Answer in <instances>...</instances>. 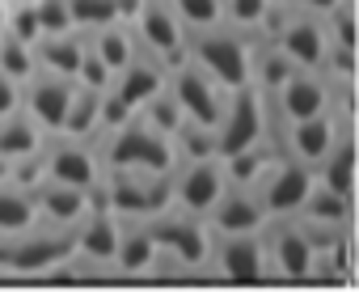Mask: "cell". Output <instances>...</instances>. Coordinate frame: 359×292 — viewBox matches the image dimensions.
Masks as SVG:
<instances>
[{
    "label": "cell",
    "mask_w": 359,
    "mask_h": 292,
    "mask_svg": "<svg viewBox=\"0 0 359 292\" xmlns=\"http://www.w3.org/2000/svg\"><path fill=\"white\" fill-rule=\"evenodd\" d=\"M43 178H55L64 187H81L93 195V187L102 182V157H97V140H76V135H47L43 149Z\"/></svg>",
    "instance_id": "obj_8"
},
{
    "label": "cell",
    "mask_w": 359,
    "mask_h": 292,
    "mask_svg": "<svg viewBox=\"0 0 359 292\" xmlns=\"http://www.w3.org/2000/svg\"><path fill=\"white\" fill-rule=\"evenodd\" d=\"M208 279H266L262 237L258 233H212Z\"/></svg>",
    "instance_id": "obj_13"
},
{
    "label": "cell",
    "mask_w": 359,
    "mask_h": 292,
    "mask_svg": "<svg viewBox=\"0 0 359 292\" xmlns=\"http://www.w3.org/2000/svg\"><path fill=\"white\" fill-rule=\"evenodd\" d=\"M72 89H76V81L51 77V72H39V68H34V72L22 81V110H26L47 135H55L60 123H64V114H68Z\"/></svg>",
    "instance_id": "obj_15"
},
{
    "label": "cell",
    "mask_w": 359,
    "mask_h": 292,
    "mask_svg": "<svg viewBox=\"0 0 359 292\" xmlns=\"http://www.w3.org/2000/svg\"><path fill=\"white\" fill-rule=\"evenodd\" d=\"M18 106H22V85H18V81H9V77H0V119L13 114Z\"/></svg>",
    "instance_id": "obj_34"
},
{
    "label": "cell",
    "mask_w": 359,
    "mask_h": 292,
    "mask_svg": "<svg viewBox=\"0 0 359 292\" xmlns=\"http://www.w3.org/2000/svg\"><path fill=\"white\" fill-rule=\"evenodd\" d=\"M165 93L177 102V110H182L187 123H199V127H212L220 119V110H224V98H229V89L216 85L208 72H199L191 60H177L169 68Z\"/></svg>",
    "instance_id": "obj_9"
},
{
    "label": "cell",
    "mask_w": 359,
    "mask_h": 292,
    "mask_svg": "<svg viewBox=\"0 0 359 292\" xmlns=\"http://www.w3.org/2000/svg\"><path fill=\"white\" fill-rule=\"evenodd\" d=\"M131 43L135 51L161 60L165 68H173L177 60L187 55V26L177 22V13L169 9V0H140L127 18Z\"/></svg>",
    "instance_id": "obj_6"
},
{
    "label": "cell",
    "mask_w": 359,
    "mask_h": 292,
    "mask_svg": "<svg viewBox=\"0 0 359 292\" xmlns=\"http://www.w3.org/2000/svg\"><path fill=\"white\" fill-rule=\"evenodd\" d=\"M0 34H5V0H0Z\"/></svg>",
    "instance_id": "obj_35"
},
{
    "label": "cell",
    "mask_w": 359,
    "mask_h": 292,
    "mask_svg": "<svg viewBox=\"0 0 359 292\" xmlns=\"http://www.w3.org/2000/svg\"><path fill=\"white\" fill-rule=\"evenodd\" d=\"M85 34V47L110 68V77L135 55V43H131V30H127V22H110V26H97V30H81Z\"/></svg>",
    "instance_id": "obj_23"
},
{
    "label": "cell",
    "mask_w": 359,
    "mask_h": 292,
    "mask_svg": "<svg viewBox=\"0 0 359 292\" xmlns=\"http://www.w3.org/2000/svg\"><path fill=\"white\" fill-rule=\"evenodd\" d=\"M224 187H229V178H224L220 157H182L169 170V208L203 220Z\"/></svg>",
    "instance_id": "obj_7"
},
{
    "label": "cell",
    "mask_w": 359,
    "mask_h": 292,
    "mask_svg": "<svg viewBox=\"0 0 359 292\" xmlns=\"http://www.w3.org/2000/svg\"><path fill=\"white\" fill-rule=\"evenodd\" d=\"M72 254V225H34L26 233L0 237V279L5 275H47Z\"/></svg>",
    "instance_id": "obj_4"
},
{
    "label": "cell",
    "mask_w": 359,
    "mask_h": 292,
    "mask_svg": "<svg viewBox=\"0 0 359 292\" xmlns=\"http://www.w3.org/2000/svg\"><path fill=\"white\" fill-rule=\"evenodd\" d=\"M43 140H47V131H43L22 106H18L13 114L0 119V157H5V161H22V157L39 153Z\"/></svg>",
    "instance_id": "obj_22"
},
{
    "label": "cell",
    "mask_w": 359,
    "mask_h": 292,
    "mask_svg": "<svg viewBox=\"0 0 359 292\" xmlns=\"http://www.w3.org/2000/svg\"><path fill=\"white\" fill-rule=\"evenodd\" d=\"M199 72H208L224 89L250 85V39L233 26H208V30H187V55Z\"/></svg>",
    "instance_id": "obj_2"
},
{
    "label": "cell",
    "mask_w": 359,
    "mask_h": 292,
    "mask_svg": "<svg viewBox=\"0 0 359 292\" xmlns=\"http://www.w3.org/2000/svg\"><path fill=\"white\" fill-rule=\"evenodd\" d=\"M220 5H224V26L241 34H258L271 13V0H220Z\"/></svg>",
    "instance_id": "obj_29"
},
{
    "label": "cell",
    "mask_w": 359,
    "mask_h": 292,
    "mask_svg": "<svg viewBox=\"0 0 359 292\" xmlns=\"http://www.w3.org/2000/svg\"><path fill=\"white\" fill-rule=\"evenodd\" d=\"M97 208L114 212L118 220H144L169 208V174L144 170H102V182L89 195Z\"/></svg>",
    "instance_id": "obj_3"
},
{
    "label": "cell",
    "mask_w": 359,
    "mask_h": 292,
    "mask_svg": "<svg viewBox=\"0 0 359 292\" xmlns=\"http://www.w3.org/2000/svg\"><path fill=\"white\" fill-rule=\"evenodd\" d=\"M262 135H266V102H262V93L254 85L229 89L224 110L212 123V149H216V157L224 161V157L250 149V144H258Z\"/></svg>",
    "instance_id": "obj_5"
},
{
    "label": "cell",
    "mask_w": 359,
    "mask_h": 292,
    "mask_svg": "<svg viewBox=\"0 0 359 292\" xmlns=\"http://www.w3.org/2000/svg\"><path fill=\"white\" fill-rule=\"evenodd\" d=\"M262 258H266V279H296L304 284L309 279V267H313V246L309 237L300 233V225L292 216H271L262 225Z\"/></svg>",
    "instance_id": "obj_10"
},
{
    "label": "cell",
    "mask_w": 359,
    "mask_h": 292,
    "mask_svg": "<svg viewBox=\"0 0 359 292\" xmlns=\"http://www.w3.org/2000/svg\"><path fill=\"white\" fill-rule=\"evenodd\" d=\"M140 0H68V13L76 30H97L110 22H127Z\"/></svg>",
    "instance_id": "obj_26"
},
{
    "label": "cell",
    "mask_w": 359,
    "mask_h": 292,
    "mask_svg": "<svg viewBox=\"0 0 359 292\" xmlns=\"http://www.w3.org/2000/svg\"><path fill=\"white\" fill-rule=\"evenodd\" d=\"M30 51H34V68H39V72L76 81V64H81V51H85V34H81V30H68V34H39V39L30 43Z\"/></svg>",
    "instance_id": "obj_20"
},
{
    "label": "cell",
    "mask_w": 359,
    "mask_h": 292,
    "mask_svg": "<svg viewBox=\"0 0 359 292\" xmlns=\"http://www.w3.org/2000/svg\"><path fill=\"white\" fill-rule=\"evenodd\" d=\"M97 157L102 170H144V174H169L177 166L173 140L165 131H156L140 110L118 123L114 131L97 135Z\"/></svg>",
    "instance_id": "obj_1"
},
{
    "label": "cell",
    "mask_w": 359,
    "mask_h": 292,
    "mask_svg": "<svg viewBox=\"0 0 359 292\" xmlns=\"http://www.w3.org/2000/svg\"><path fill=\"white\" fill-rule=\"evenodd\" d=\"M76 85H89V89H106V85H110V68H106V64H102L89 47L81 51V64H76Z\"/></svg>",
    "instance_id": "obj_33"
},
{
    "label": "cell",
    "mask_w": 359,
    "mask_h": 292,
    "mask_svg": "<svg viewBox=\"0 0 359 292\" xmlns=\"http://www.w3.org/2000/svg\"><path fill=\"white\" fill-rule=\"evenodd\" d=\"M140 114H144V119H148V123H152L156 131H165L169 140H173V131H177V127L187 123V119H182V110H177V102H173V98H169L165 89H161V93H156L152 102H144V106H140Z\"/></svg>",
    "instance_id": "obj_31"
},
{
    "label": "cell",
    "mask_w": 359,
    "mask_h": 292,
    "mask_svg": "<svg viewBox=\"0 0 359 292\" xmlns=\"http://www.w3.org/2000/svg\"><path fill=\"white\" fill-rule=\"evenodd\" d=\"M266 220L271 216H266L258 191L254 187H237V182H229L220 191V199L212 204V212L203 216L208 233H262Z\"/></svg>",
    "instance_id": "obj_16"
},
{
    "label": "cell",
    "mask_w": 359,
    "mask_h": 292,
    "mask_svg": "<svg viewBox=\"0 0 359 292\" xmlns=\"http://www.w3.org/2000/svg\"><path fill=\"white\" fill-rule=\"evenodd\" d=\"M169 9L177 13L187 30H208V26H224V5L220 0H169Z\"/></svg>",
    "instance_id": "obj_28"
},
{
    "label": "cell",
    "mask_w": 359,
    "mask_h": 292,
    "mask_svg": "<svg viewBox=\"0 0 359 292\" xmlns=\"http://www.w3.org/2000/svg\"><path fill=\"white\" fill-rule=\"evenodd\" d=\"M34 13H39V30L43 34H68V30H76L72 13H68V0H34Z\"/></svg>",
    "instance_id": "obj_32"
},
{
    "label": "cell",
    "mask_w": 359,
    "mask_h": 292,
    "mask_svg": "<svg viewBox=\"0 0 359 292\" xmlns=\"http://www.w3.org/2000/svg\"><path fill=\"white\" fill-rule=\"evenodd\" d=\"M271 114L279 123H292V119H313V114H330L334 110V89L325 81V72H313V68H292L283 85H275L271 93H262Z\"/></svg>",
    "instance_id": "obj_11"
},
{
    "label": "cell",
    "mask_w": 359,
    "mask_h": 292,
    "mask_svg": "<svg viewBox=\"0 0 359 292\" xmlns=\"http://www.w3.org/2000/svg\"><path fill=\"white\" fill-rule=\"evenodd\" d=\"M26 191H30V204H34V212H39L43 225H76V220L93 208L89 191L64 187V182H55V178H39V182H30Z\"/></svg>",
    "instance_id": "obj_17"
},
{
    "label": "cell",
    "mask_w": 359,
    "mask_h": 292,
    "mask_svg": "<svg viewBox=\"0 0 359 292\" xmlns=\"http://www.w3.org/2000/svg\"><path fill=\"white\" fill-rule=\"evenodd\" d=\"M321 30L330 47H355V0H330L321 13Z\"/></svg>",
    "instance_id": "obj_27"
},
{
    "label": "cell",
    "mask_w": 359,
    "mask_h": 292,
    "mask_svg": "<svg viewBox=\"0 0 359 292\" xmlns=\"http://www.w3.org/2000/svg\"><path fill=\"white\" fill-rule=\"evenodd\" d=\"M309 187H313V170L300 166V161H292V157H279V161L258 178L254 191H258L266 216H296L300 204H304V195H309Z\"/></svg>",
    "instance_id": "obj_14"
},
{
    "label": "cell",
    "mask_w": 359,
    "mask_h": 292,
    "mask_svg": "<svg viewBox=\"0 0 359 292\" xmlns=\"http://www.w3.org/2000/svg\"><path fill=\"white\" fill-rule=\"evenodd\" d=\"M34 225H43V220H39V212H34V204H30V191L18 187L13 178H5V182H0V237L26 233V229H34Z\"/></svg>",
    "instance_id": "obj_24"
},
{
    "label": "cell",
    "mask_w": 359,
    "mask_h": 292,
    "mask_svg": "<svg viewBox=\"0 0 359 292\" xmlns=\"http://www.w3.org/2000/svg\"><path fill=\"white\" fill-rule=\"evenodd\" d=\"M156 258V241L144 220H118V246H114V279H144Z\"/></svg>",
    "instance_id": "obj_19"
},
{
    "label": "cell",
    "mask_w": 359,
    "mask_h": 292,
    "mask_svg": "<svg viewBox=\"0 0 359 292\" xmlns=\"http://www.w3.org/2000/svg\"><path fill=\"white\" fill-rule=\"evenodd\" d=\"M165 77H169V68L161 64V60H152V55H144V51H135L114 77H110V89L131 106V110H140L144 102H152L161 89H165Z\"/></svg>",
    "instance_id": "obj_18"
},
{
    "label": "cell",
    "mask_w": 359,
    "mask_h": 292,
    "mask_svg": "<svg viewBox=\"0 0 359 292\" xmlns=\"http://www.w3.org/2000/svg\"><path fill=\"white\" fill-rule=\"evenodd\" d=\"M34 72V51H30V43H18V39H9V34H0V77H9V81H26Z\"/></svg>",
    "instance_id": "obj_30"
},
{
    "label": "cell",
    "mask_w": 359,
    "mask_h": 292,
    "mask_svg": "<svg viewBox=\"0 0 359 292\" xmlns=\"http://www.w3.org/2000/svg\"><path fill=\"white\" fill-rule=\"evenodd\" d=\"M144 225H148L156 250H169L177 258L195 263L203 271V279H208V241H212V233H208V225L199 216H187V212H177V208H165V212L144 216Z\"/></svg>",
    "instance_id": "obj_12"
},
{
    "label": "cell",
    "mask_w": 359,
    "mask_h": 292,
    "mask_svg": "<svg viewBox=\"0 0 359 292\" xmlns=\"http://www.w3.org/2000/svg\"><path fill=\"white\" fill-rule=\"evenodd\" d=\"M300 220H313V225H325V229H351V216H355V195H342V191H330L313 178L300 212Z\"/></svg>",
    "instance_id": "obj_21"
},
{
    "label": "cell",
    "mask_w": 359,
    "mask_h": 292,
    "mask_svg": "<svg viewBox=\"0 0 359 292\" xmlns=\"http://www.w3.org/2000/svg\"><path fill=\"white\" fill-rule=\"evenodd\" d=\"M97 98H102V89L76 85V89H72V102H68V114H64V123H60V135L97 140Z\"/></svg>",
    "instance_id": "obj_25"
}]
</instances>
